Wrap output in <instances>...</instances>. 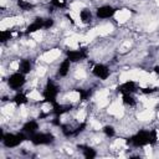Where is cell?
I'll list each match as a JSON object with an SVG mask.
<instances>
[{"mask_svg":"<svg viewBox=\"0 0 159 159\" xmlns=\"http://www.w3.org/2000/svg\"><path fill=\"white\" fill-rule=\"evenodd\" d=\"M155 91H157V88H143V89H142L143 93H153V92H155Z\"/></svg>","mask_w":159,"mask_h":159,"instance_id":"cell-25","label":"cell"},{"mask_svg":"<svg viewBox=\"0 0 159 159\" xmlns=\"http://www.w3.org/2000/svg\"><path fill=\"white\" fill-rule=\"evenodd\" d=\"M52 108H53V113H55V116L60 117V116H62L63 113H67L68 111H71L72 106H68V104H58V103H55V104L52 106Z\"/></svg>","mask_w":159,"mask_h":159,"instance_id":"cell-11","label":"cell"},{"mask_svg":"<svg viewBox=\"0 0 159 159\" xmlns=\"http://www.w3.org/2000/svg\"><path fill=\"white\" fill-rule=\"evenodd\" d=\"M80 17H81L82 22L88 24V22H91V20H92V12H91L88 9H83V10H81V12H80Z\"/></svg>","mask_w":159,"mask_h":159,"instance_id":"cell-16","label":"cell"},{"mask_svg":"<svg viewBox=\"0 0 159 159\" xmlns=\"http://www.w3.org/2000/svg\"><path fill=\"white\" fill-rule=\"evenodd\" d=\"M57 94H58V87L51 80H48L47 83H46V87H45V89L42 92L43 101L46 103H51L53 106L55 103H57V101H56Z\"/></svg>","mask_w":159,"mask_h":159,"instance_id":"cell-3","label":"cell"},{"mask_svg":"<svg viewBox=\"0 0 159 159\" xmlns=\"http://www.w3.org/2000/svg\"><path fill=\"white\" fill-rule=\"evenodd\" d=\"M78 148L82 149L83 157H84L86 159H93V158L97 155L96 150H94L93 148H91V147H87V145H78Z\"/></svg>","mask_w":159,"mask_h":159,"instance_id":"cell-14","label":"cell"},{"mask_svg":"<svg viewBox=\"0 0 159 159\" xmlns=\"http://www.w3.org/2000/svg\"><path fill=\"white\" fill-rule=\"evenodd\" d=\"M19 71L22 72L24 75H27L31 71V62H30V60H27V58L21 60L20 63H19Z\"/></svg>","mask_w":159,"mask_h":159,"instance_id":"cell-15","label":"cell"},{"mask_svg":"<svg viewBox=\"0 0 159 159\" xmlns=\"http://www.w3.org/2000/svg\"><path fill=\"white\" fill-rule=\"evenodd\" d=\"M12 101H14L17 106H21V104L27 103V97H26L24 93H16L15 97L12 98Z\"/></svg>","mask_w":159,"mask_h":159,"instance_id":"cell-17","label":"cell"},{"mask_svg":"<svg viewBox=\"0 0 159 159\" xmlns=\"http://www.w3.org/2000/svg\"><path fill=\"white\" fill-rule=\"evenodd\" d=\"M10 37H11V31H9V30H2V31L0 32V41L5 42V41L10 40Z\"/></svg>","mask_w":159,"mask_h":159,"instance_id":"cell-20","label":"cell"},{"mask_svg":"<svg viewBox=\"0 0 159 159\" xmlns=\"http://www.w3.org/2000/svg\"><path fill=\"white\" fill-rule=\"evenodd\" d=\"M154 70H155V72H157V73H159V67H158V66H157Z\"/></svg>","mask_w":159,"mask_h":159,"instance_id":"cell-26","label":"cell"},{"mask_svg":"<svg viewBox=\"0 0 159 159\" xmlns=\"http://www.w3.org/2000/svg\"><path fill=\"white\" fill-rule=\"evenodd\" d=\"M78 93H80V96H81V99L82 101H84L91 93H89V91H83V89H78Z\"/></svg>","mask_w":159,"mask_h":159,"instance_id":"cell-23","label":"cell"},{"mask_svg":"<svg viewBox=\"0 0 159 159\" xmlns=\"http://www.w3.org/2000/svg\"><path fill=\"white\" fill-rule=\"evenodd\" d=\"M70 66H71V61H70L68 58L63 60V61L60 63V66H58V75H60L61 77L67 76V73H68V71H70Z\"/></svg>","mask_w":159,"mask_h":159,"instance_id":"cell-13","label":"cell"},{"mask_svg":"<svg viewBox=\"0 0 159 159\" xmlns=\"http://www.w3.org/2000/svg\"><path fill=\"white\" fill-rule=\"evenodd\" d=\"M67 58L71 62H78L83 58L87 57V50L86 48H80V50H68L66 52Z\"/></svg>","mask_w":159,"mask_h":159,"instance_id":"cell-6","label":"cell"},{"mask_svg":"<svg viewBox=\"0 0 159 159\" xmlns=\"http://www.w3.org/2000/svg\"><path fill=\"white\" fill-rule=\"evenodd\" d=\"M52 26H53V19H51V17L43 19V29H50Z\"/></svg>","mask_w":159,"mask_h":159,"instance_id":"cell-22","label":"cell"},{"mask_svg":"<svg viewBox=\"0 0 159 159\" xmlns=\"http://www.w3.org/2000/svg\"><path fill=\"white\" fill-rule=\"evenodd\" d=\"M40 29H43V19L41 17H37L32 24H30L26 29V34H32V32H36L37 30Z\"/></svg>","mask_w":159,"mask_h":159,"instance_id":"cell-10","label":"cell"},{"mask_svg":"<svg viewBox=\"0 0 159 159\" xmlns=\"http://www.w3.org/2000/svg\"><path fill=\"white\" fill-rule=\"evenodd\" d=\"M157 139V130H140L128 139L127 144H132L133 147H144L147 144H154Z\"/></svg>","mask_w":159,"mask_h":159,"instance_id":"cell-1","label":"cell"},{"mask_svg":"<svg viewBox=\"0 0 159 159\" xmlns=\"http://www.w3.org/2000/svg\"><path fill=\"white\" fill-rule=\"evenodd\" d=\"M93 75L101 80H107L109 77V68L106 66V65H102V63H98L93 67L92 70Z\"/></svg>","mask_w":159,"mask_h":159,"instance_id":"cell-8","label":"cell"},{"mask_svg":"<svg viewBox=\"0 0 159 159\" xmlns=\"http://www.w3.org/2000/svg\"><path fill=\"white\" fill-rule=\"evenodd\" d=\"M118 92H120L122 94H133L134 92H137V84L133 81H127L118 87Z\"/></svg>","mask_w":159,"mask_h":159,"instance_id":"cell-9","label":"cell"},{"mask_svg":"<svg viewBox=\"0 0 159 159\" xmlns=\"http://www.w3.org/2000/svg\"><path fill=\"white\" fill-rule=\"evenodd\" d=\"M116 11L117 10L113 6H111V5H103V6H101V7L97 9V16L99 19H109V17H112L116 14Z\"/></svg>","mask_w":159,"mask_h":159,"instance_id":"cell-7","label":"cell"},{"mask_svg":"<svg viewBox=\"0 0 159 159\" xmlns=\"http://www.w3.org/2000/svg\"><path fill=\"white\" fill-rule=\"evenodd\" d=\"M26 139H27V137H26L25 132L17 133V134H12V133L4 134V133H1V140H2V143L6 148H15V147L20 145L22 142H25Z\"/></svg>","mask_w":159,"mask_h":159,"instance_id":"cell-2","label":"cell"},{"mask_svg":"<svg viewBox=\"0 0 159 159\" xmlns=\"http://www.w3.org/2000/svg\"><path fill=\"white\" fill-rule=\"evenodd\" d=\"M37 129H39V124H37L36 120H29V122H26V123L24 124V127H22V132H25V133H27V134H32V133H35Z\"/></svg>","mask_w":159,"mask_h":159,"instance_id":"cell-12","label":"cell"},{"mask_svg":"<svg viewBox=\"0 0 159 159\" xmlns=\"http://www.w3.org/2000/svg\"><path fill=\"white\" fill-rule=\"evenodd\" d=\"M122 99H123V103L127 106H134L135 104V99L133 98L132 94H123Z\"/></svg>","mask_w":159,"mask_h":159,"instance_id":"cell-18","label":"cell"},{"mask_svg":"<svg viewBox=\"0 0 159 159\" xmlns=\"http://www.w3.org/2000/svg\"><path fill=\"white\" fill-rule=\"evenodd\" d=\"M52 5H55L57 7H63L65 6V2H62L60 0H52Z\"/></svg>","mask_w":159,"mask_h":159,"instance_id":"cell-24","label":"cell"},{"mask_svg":"<svg viewBox=\"0 0 159 159\" xmlns=\"http://www.w3.org/2000/svg\"><path fill=\"white\" fill-rule=\"evenodd\" d=\"M102 130H103V133H104L107 137H113L114 133H116V132H114V128H113L112 125H104Z\"/></svg>","mask_w":159,"mask_h":159,"instance_id":"cell-21","label":"cell"},{"mask_svg":"<svg viewBox=\"0 0 159 159\" xmlns=\"http://www.w3.org/2000/svg\"><path fill=\"white\" fill-rule=\"evenodd\" d=\"M7 82H9V86H10L12 89H19V88H21V87L25 84L26 78H25V75L19 71V72H16V73H12V75L9 77Z\"/></svg>","mask_w":159,"mask_h":159,"instance_id":"cell-5","label":"cell"},{"mask_svg":"<svg viewBox=\"0 0 159 159\" xmlns=\"http://www.w3.org/2000/svg\"><path fill=\"white\" fill-rule=\"evenodd\" d=\"M29 139L35 145H45V144L52 143L55 140V137L51 133H37V132H35L32 134H29Z\"/></svg>","mask_w":159,"mask_h":159,"instance_id":"cell-4","label":"cell"},{"mask_svg":"<svg viewBox=\"0 0 159 159\" xmlns=\"http://www.w3.org/2000/svg\"><path fill=\"white\" fill-rule=\"evenodd\" d=\"M17 5H19L20 9H22V10H30V9L34 7V5H32L31 2L25 1V0H17Z\"/></svg>","mask_w":159,"mask_h":159,"instance_id":"cell-19","label":"cell"}]
</instances>
